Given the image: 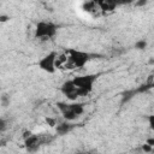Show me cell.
<instances>
[{"label": "cell", "instance_id": "6da1fadb", "mask_svg": "<svg viewBox=\"0 0 154 154\" xmlns=\"http://www.w3.org/2000/svg\"><path fill=\"white\" fill-rule=\"evenodd\" d=\"M64 54H65V63L63 66H66L67 69L84 67V65L91 59V54L77 49H67Z\"/></svg>", "mask_w": 154, "mask_h": 154}, {"label": "cell", "instance_id": "7a4b0ae2", "mask_svg": "<svg viewBox=\"0 0 154 154\" xmlns=\"http://www.w3.org/2000/svg\"><path fill=\"white\" fill-rule=\"evenodd\" d=\"M97 76L96 75H85V76H78L72 79L73 84L77 88L78 95L79 96H87L91 90L94 82L96 81Z\"/></svg>", "mask_w": 154, "mask_h": 154}, {"label": "cell", "instance_id": "3957f363", "mask_svg": "<svg viewBox=\"0 0 154 154\" xmlns=\"http://www.w3.org/2000/svg\"><path fill=\"white\" fill-rule=\"evenodd\" d=\"M58 108L60 109L63 117L67 120L71 122L73 119H76L78 116H81L84 112V107L82 103H64V102H59L58 103Z\"/></svg>", "mask_w": 154, "mask_h": 154}, {"label": "cell", "instance_id": "277c9868", "mask_svg": "<svg viewBox=\"0 0 154 154\" xmlns=\"http://www.w3.org/2000/svg\"><path fill=\"white\" fill-rule=\"evenodd\" d=\"M57 34V25L52 22H38L35 29L36 38H51Z\"/></svg>", "mask_w": 154, "mask_h": 154}, {"label": "cell", "instance_id": "5b68a950", "mask_svg": "<svg viewBox=\"0 0 154 154\" xmlns=\"http://www.w3.org/2000/svg\"><path fill=\"white\" fill-rule=\"evenodd\" d=\"M55 58H57V53L55 52H51L47 55H45L42 59H40L38 61V67L48 73H54L57 67H55Z\"/></svg>", "mask_w": 154, "mask_h": 154}, {"label": "cell", "instance_id": "8992f818", "mask_svg": "<svg viewBox=\"0 0 154 154\" xmlns=\"http://www.w3.org/2000/svg\"><path fill=\"white\" fill-rule=\"evenodd\" d=\"M61 93H63L69 100H76L77 97H79L78 91H77V88H76V85L73 84L72 79L65 82V83L61 85Z\"/></svg>", "mask_w": 154, "mask_h": 154}, {"label": "cell", "instance_id": "52a82bcc", "mask_svg": "<svg viewBox=\"0 0 154 154\" xmlns=\"http://www.w3.org/2000/svg\"><path fill=\"white\" fill-rule=\"evenodd\" d=\"M42 143L41 140V135H30L25 138V146L28 148V150H35L36 148H38V146Z\"/></svg>", "mask_w": 154, "mask_h": 154}, {"label": "cell", "instance_id": "ba28073f", "mask_svg": "<svg viewBox=\"0 0 154 154\" xmlns=\"http://www.w3.org/2000/svg\"><path fill=\"white\" fill-rule=\"evenodd\" d=\"M96 4L99 6V8L102 11H112L118 5H122L120 0H97Z\"/></svg>", "mask_w": 154, "mask_h": 154}, {"label": "cell", "instance_id": "9c48e42d", "mask_svg": "<svg viewBox=\"0 0 154 154\" xmlns=\"http://www.w3.org/2000/svg\"><path fill=\"white\" fill-rule=\"evenodd\" d=\"M72 128H73L72 124H69V123H61V124L57 125V132H58L59 135H65V134H67L69 131H71Z\"/></svg>", "mask_w": 154, "mask_h": 154}, {"label": "cell", "instance_id": "30bf717a", "mask_svg": "<svg viewBox=\"0 0 154 154\" xmlns=\"http://www.w3.org/2000/svg\"><path fill=\"white\" fill-rule=\"evenodd\" d=\"M7 129V122L4 118H0V132H4Z\"/></svg>", "mask_w": 154, "mask_h": 154}, {"label": "cell", "instance_id": "8fae6325", "mask_svg": "<svg viewBox=\"0 0 154 154\" xmlns=\"http://www.w3.org/2000/svg\"><path fill=\"white\" fill-rule=\"evenodd\" d=\"M136 48H138V49H143V48H146L147 47V42L144 41V40H141V41H138V42H136Z\"/></svg>", "mask_w": 154, "mask_h": 154}, {"label": "cell", "instance_id": "7c38bea8", "mask_svg": "<svg viewBox=\"0 0 154 154\" xmlns=\"http://www.w3.org/2000/svg\"><path fill=\"white\" fill-rule=\"evenodd\" d=\"M46 122H47V124H49V126H55L57 125V123H55V119H52V118H46Z\"/></svg>", "mask_w": 154, "mask_h": 154}, {"label": "cell", "instance_id": "4fadbf2b", "mask_svg": "<svg viewBox=\"0 0 154 154\" xmlns=\"http://www.w3.org/2000/svg\"><path fill=\"white\" fill-rule=\"evenodd\" d=\"M8 19H10L8 16H0V22H6V20H8Z\"/></svg>", "mask_w": 154, "mask_h": 154}, {"label": "cell", "instance_id": "5bb4252c", "mask_svg": "<svg viewBox=\"0 0 154 154\" xmlns=\"http://www.w3.org/2000/svg\"><path fill=\"white\" fill-rule=\"evenodd\" d=\"M147 2V0H141V1H138V2H136V5L137 6H141V5H143V4H146Z\"/></svg>", "mask_w": 154, "mask_h": 154}, {"label": "cell", "instance_id": "9a60e30c", "mask_svg": "<svg viewBox=\"0 0 154 154\" xmlns=\"http://www.w3.org/2000/svg\"><path fill=\"white\" fill-rule=\"evenodd\" d=\"M89 1H94V2H96V1H97V0H89Z\"/></svg>", "mask_w": 154, "mask_h": 154}]
</instances>
